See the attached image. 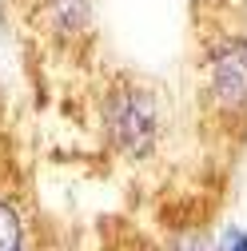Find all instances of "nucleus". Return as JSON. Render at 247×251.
I'll return each instance as SVG.
<instances>
[{"instance_id":"obj_6","label":"nucleus","mask_w":247,"mask_h":251,"mask_svg":"<svg viewBox=\"0 0 247 251\" xmlns=\"http://www.w3.org/2000/svg\"><path fill=\"white\" fill-rule=\"evenodd\" d=\"M168 251H207V243H203V235L188 231V235H175V239H168Z\"/></svg>"},{"instance_id":"obj_4","label":"nucleus","mask_w":247,"mask_h":251,"mask_svg":"<svg viewBox=\"0 0 247 251\" xmlns=\"http://www.w3.org/2000/svg\"><path fill=\"white\" fill-rule=\"evenodd\" d=\"M0 251H28V215L8 192H0Z\"/></svg>"},{"instance_id":"obj_3","label":"nucleus","mask_w":247,"mask_h":251,"mask_svg":"<svg viewBox=\"0 0 247 251\" xmlns=\"http://www.w3.org/2000/svg\"><path fill=\"white\" fill-rule=\"evenodd\" d=\"M40 32L56 44H80L84 36H92V0H36L32 8Z\"/></svg>"},{"instance_id":"obj_1","label":"nucleus","mask_w":247,"mask_h":251,"mask_svg":"<svg viewBox=\"0 0 247 251\" xmlns=\"http://www.w3.org/2000/svg\"><path fill=\"white\" fill-rule=\"evenodd\" d=\"M96 128H100V140H104V148L112 155L144 164L164 144L168 112H164V100H160V92L151 84H144L140 76L120 72L100 88Z\"/></svg>"},{"instance_id":"obj_2","label":"nucleus","mask_w":247,"mask_h":251,"mask_svg":"<svg viewBox=\"0 0 247 251\" xmlns=\"http://www.w3.org/2000/svg\"><path fill=\"white\" fill-rule=\"evenodd\" d=\"M199 96L211 116L227 124L247 120V32L207 36L199 48Z\"/></svg>"},{"instance_id":"obj_7","label":"nucleus","mask_w":247,"mask_h":251,"mask_svg":"<svg viewBox=\"0 0 247 251\" xmlns=\"http://www.w3.org/2000/svg\"><path fill=\"white\" fill-rule=\"evenodd\" d=\"M223 0H192V8H220Z\"/></svg>"},{"instance_id":"obj_5","label":"nucleus","mask_w":247,"mask_h":251,"mask_svg":"<svg viewBox=\"0 0 247 251\" xmlns=\"http://www.w3.org/2000/svg\"><path fill=\"white\" fill-rule=\"evenodd\" d=\"M207 251H247V227H223V235Z\"/></svg>"}]
</instances>
